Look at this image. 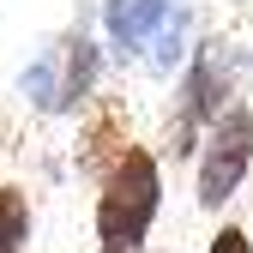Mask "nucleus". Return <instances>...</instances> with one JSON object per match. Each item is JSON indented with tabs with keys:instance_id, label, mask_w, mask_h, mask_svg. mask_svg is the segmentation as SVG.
<instances>
[{
	"instance_id": "5",
	"label": "nucleus",
	"mask_w": 253,
	"mask_h": 253,
	"mask_svg": "<svg viewBox=\"0 0 253 253\" xmlns=\"http://www.w3.org/2000/svg\"><path fill=\"white\" fill-rule=\"evenodd\" d=\"M205 253H253V241H247V235H241V229H217V235H211V247H205Z\"/></svg>"
},
{
	"instance_id": "2",
	"label": "nucleus",
	"mask_w": 253,
	"mask_h": 253,
	"mask_svg": "<svg viewBox=\"0 0 253 253\" xmlns=\"http://www.w3.org/2000/svg\"><path fill=\"white\" fill-rule=\"evenodd\" d=\"M247 163H253V121H247V109H229V115H217V126H211V139H205V163H199V205H223L235 187H241V175H247Z\"/></svg>"
},
{
	"instance_id": "1",
	"label": "nucleus",
	"mask_w": 253,
	"mask_h": 253,
	"mask_svg": "<svg viewBox=\"0 0 253 253\" xmlns=\"http://www.w3.org/2000/svg\"><path fill=\"white\" fill-rule=\"evenodd\" d=\"M157 205H163L157 157L145 145H121V157L103 175V193H97V241H103V253H133L157 223Z\"/></svg>"
},
{
	"instance_id": "3",
	"label": "nucleus",
	"mask_w": 253,
	"mask_h": 253,
	"mask_svg": "<svg viewBox=\"0 0 253 253\" xmlns=\"http://www.w3.org/2000/svg\"><path fill=\"white\" fill-rule=\"evenodd\" d=\"M109 37H115V48L121 54H133V48H145L151 42V30L169 18V0H109Z\"/></svg>"
},
{
	"instance_id": "4",
	"label": "nucleus",
	"mask_w": 253,
	"mask_h": 253,
	"mask_svg": "<svg viewBox=\"0 0 253 253\" xmlns=\"http://www.w3.org/2000/svg\"><path fill=\"white\" fill-rule=\"evenodd\" d=\"M30 247V199L24 187L0 181V253H24Z\"/></svg>"
}]
</instances>
